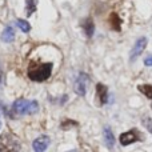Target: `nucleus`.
<instances>
[{
  "label": "nucleus",
  "instance_id": "nucleus-1",
  "mask_svg": "<svg viewBox=\"0 0 152 152\" xmlns=\"http://www.w3.org/2000/svg\"><path fill=\"white\" fill-rule=\"evenodd\" d=\"M52 72L51 63H31L28 67V77L34 81H44Z\"/></svg>",
  "mask_w": 152,
  "mask_h": 152
},
{
  "label": "nucleus",
  "instance_id": "nucleus-2",
  "mask_svg": "<svg viewBox=\"0 0 152 152\" xmlns=\"http://www.w3.org/2000/svg\"><path fill=\"white\" fill-rule=\"evenodd\" d=\"M13 111L18 115H26V113L32 115V113H36L39 111V104L35 100L28 102L26 99H18L13 103Z\"/></svg>",
  "mask_w": 152,
  "mask_h": 152
},
{
  "label": "nucleus",
  "instance_id": "nucleus-3",
  "mask_svg": "<svg viewBox=\"0 0 152 152\" xmlns=\"http://www.w3.org/2000/svg\"><path fill=\"white\" fill-rule=\"evenodd\" d=\"M20 143L12 134H3L0 136V152H19Z\"/></svg>",
  "mask_w": 152,
  "mask_h": 152
},
{
  "label": "nucleus",
  "instance_id": "nucleus-4",
  "mask_svg": "<svg viewBox=\"0 0 152 152\" xmlns=\"http://www.w3.org/2000/svg\"><path fill=\"white\" fill-rule=\"evenodd\" d=\"M87 83H88V76L86 74H80L75 80V92L80 96H84L87 92Z\"/></svg>",
  "mask_w": 152,
  "mask_h": 152
},
{
  "label": "nucleus",
  "instance_id": "nucleus-5",
  "mask_svg": "<svg viewBox=\"0 0 152 152\" xmlns=\"http://www.w3.org/2000/svg\"><path fill=\"white\" fill-rule=\"evenodd\" d=\"M145 45H147V37H139V39L136 40V43H135L134 48H132V51H131V56H129L131 61L135 60V59H137L140 55H142L144 48H145Z\"/></svg>",
  "mask_w": 152,
  "mask_h": 152
},
{
  "label": "nucleus",
  "instance_id": "nucleus-6",
  "mask_svg": "<svg viewBox=\"0 0 152 152\" xmlns=\"http://www.w3.org/2000/svg\"><path fill=\"white\" fill-rule=\"evenodd\" d=\"M140 136L137 134L136 129H132V131H128L126 134H121L120 135V144L121 145H129L135 142H139Z\"/></svg>",
  "mask_w": 152,
  "mask_h": 152
},
{
  "label": "nucleus",
  "instance_id": "nucleus-7",
  "mask_svg": "<svg viewBox=\"0 0 152 152\" xmlns=\"http://www.w3.org/2000/svg\"><path fill=\"white\" fill-rule=\"evenodd\" d=\"M50 143H51V139H50V137H48L47 135H42V136H39V137H37V139L34 142L32 147H34V151H35V152H44V151L48 148Z\"/></svg>",
  "mask_w": 152,
  "mask_h": 152
},
{
  "label": "nucleus",
  "instance_id": "nucleus-8",
  "mask_svg": "<svg viewBox=\"0 0 152 152\" xmlns=\"http://www.w3.org/2000/svg\"><path fill=\"white\" fill-rule=\"evenodd\" d=\"M96 92H97V96H99L100 104H105V103L108 102V89H107V87L103 86V84H97Z\"/></svg>",
  "mask_w": 152,
  "mask_h": 152
},
{
  "label": "nucleus",
  "instance_id": "nucleus-9",
  "mask_svg": "<svg viewBox=\"0 0 152 152\" xmlns=\"http://www.w3.org/2000/svg\"><path fill=\"white\" fill-rule=\"evenodd\" d=\"M81 27L84 28V32H86V35L88 37H91L92 35H94L95 26H94V23H92V19L87 18L86 20H83V23H81Z\"/></svg>",
  "mask_w": 152,
  "mask_h": 152
},
{
  "label": "nucleus",
  "instance_id": "nucleus-10",
  "mask_svg": "<svg viewBox=\"0 0 152 152\" xmlns=\"http://www.w3.org/2000/svg\"><path fill=\"white\" fill-rule=\"evenodd\" d=\"M103 135H104V142L107 144L108 148H112L113 144H115V137H113V134L111 132L110 127H105L104 131H103Z\"/></svg>",
  "mask_w": 152,
  "mask_h": 152
},
{
  "label": "nucleus",
  "instance_id": "nucleus-11",
  "mask_svg": "<svg viewBox=\"0 0 152 152\" xmlns=\"http://www.w3.org/2000/svg\"><path fill=\"white\" fill-rule=\"evenodd\" d=\"M13 39H15V31H13V28L11 26L5 27V29L1 34V40L4 43H10V42H12Z\"/></svg>",
  "mask_w": 152,
  "mask_h": 152
},
{
  "label": "nucleus",
  "instance_id": "nucleus-12",
  "mask_svg": "<svg viewBox=\"0 0 152 152\" xmlns=\"http://www.w3.org/2000/svg\"><path fill=\"white\" fill-rule=\"evenodd\" d=\"M110 21H111V27H112L113 29H116V31H120V23H121V20H120V18H119L116 13H112V15H111Z\"/></svg>",
  "mask_w": 152,
  "mask_h": 152
},
{
  "label": "nucleus",
  "instance_id": "nucleus-13",
  "mask_svg": "<svg viewBox=\"0 0 152 152\" xmlns=\"http://www.w3.org/2000/svg\"><path fill=\"white\" fill-rule=\"evenodd\" d=\"M139 91L142 94H144L147 97H150L152 100V86H148V84H143V86H139Z\"/></svg>",
  "mask_w": 152,
  "mask_h": 152
},
{
  "label": "nucleus",
  "instance_id": "nucleus-14",
  "mask_svg": "<svg viewBox=\"0 0 152 152\" xmlns=\"http://www.w3.org/2000/svg\"><path fill=\"white\" fill-rule=\"evenodd\" d=\"M36 10V1L35 0H27V5H26V12L28 16H31L32 13Z\"/></svg>",
  "mask_w": 152,
  "mask_h": 152
},
{
  "label": "nucleus",
  "instance_id": "nucleus-15",
  "mask_svg": "<svg viewBox=\"0 0 152 152\" xmlns=\"http://www.w3.org/2000/svg\"><path fill=\"white\" fill-rule=\"evenodd\" d=\"M18 26H19V28H20L23 32H29V29H31V26H29L28 21L21 20V19H19V20H18Z\"/></svg>",
  "mask_w": 152,
  "mask_h": 152
},
{
  "label": "nucleus",
  "instance_id": "nucleus-16",
  "mask_svg": "<svg viewBox=\"0 0 152 152\" xmlns=\"http://www.w3.org/2000/svg\"><path fill=\"white\" fill-rule=\"evenodd\" d=\"M143 124H144L145 128H147L148 131H150L151 134H152V121L150 120V119H148V118H144V119H143Z\"/></svg>",
  "mask_w": 152,
  "mask_h": 152
},
{
  "label": "nucleus",
  "instance_id": "nucleus-17",
  "mask_svg": "<svg viewBox=\"0 0 152 152\" xmlns=\"http://www.w3.org/2000/svg\"><path fill=\"white\" fill-rule=\"evenodd\" d=\"M144 63H145V66H148V67H152V56H150V58H147L144 60Z\"/></svg>",
  "mask_w": 152,
  "mask_h": 152
},
{
  "label": "nucleus",
  "instance_id": "nucleus-18",
  "mask_svg": "<svg viewBox=\"0 0 152 152\" xmlns=\"http://www.w3.org/2000/svg\"><path fill=\"white\" fill-rule=\"evenodd\" d=\"M1 79H3V69H1V67H0V83H1Z\"/></svg>",
  "mask_w": 152,
  "mask_h": 152
},
{
  "label": "nucleus",
  "instance_id": "nucleus-19",
  "mask_svg": "<svg viewBox=\"0 0 152 152\" xmlns=\"http://www.w3.org/2000/svg\"><path fill=\"white\" fill-rule=\"evenodd\" d=\"M0 127H1V124H0Z\"/></svg>",
  "mask_w": 152,
  "mask_h": 152
}]
</instances>
